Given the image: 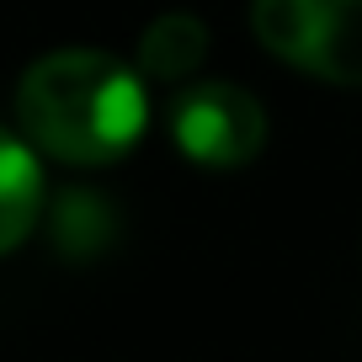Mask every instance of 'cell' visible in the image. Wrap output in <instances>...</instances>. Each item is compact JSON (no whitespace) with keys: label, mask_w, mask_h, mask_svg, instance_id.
<instances>
[{"label":"cell","mask_w":362,"mask_h":362,"mask_svg":"<svg viewBox=\"0 0 362 362\" xmlns=\"http://www.w3.org/2000/svg\"><path fill=\"white\" fill-rule=\"evenodd\" d=\"M261 48L330 86H362V0H250Z\"/></svg>","instance_id":"cell-2"},{"label":"cell","mask_w":362,"mask_h":362,"mask_svg":"<svg viewBox=\"0 0 362 362\" xmlns=\"http://www.w3.org/2000/svg\"><path fill=\"white\" fill-rule=\"evenodd\" d=\"M16 117L27 139L69 165H107L144 134V80L112 54L59 48L43 54L16 86Z\"/></svg>","instance_id":"cell-1"},{"label":"cell","mask_w":362,"mask_h":362,"mask_svg":"<svg viewBox=\"0 0 362 362\" xmlns=\"http://www.w3.org/2000/svg\"><path fill=\"white\" fill-rule=\"evenodd\" d=\"M208 59V27L187 11H165L139 37V69L149 80H187Z\"/></svg>","instance_id":"cell-5"},{"label":"cell","mask_w":362,"mask_h":362,"mask_svg":"<svg viewBox=\"0 0 362 362\" xmlns=\"http://www.w3.org/2000/svg\"><path fill=\"white\" fill-rule=\"evenodd\" d=\"M37 208H43V170L11 128H0V256L27 240Z\"/></svg>","instance_id":"cell-4"},{"label":"cell","mask_w":362,"mask_h":362,"mask_svg":"<svg viewBox=\"0 0 362 362\" xmlns=\"http://www.w3.org/2000/svg\"><path fill=\"white\" fill-rule=\"evenodd\" d=\"M170 139L192 165H245L267 144V112L240 86H192L170 107Z\"/></svg>","instance_id":"cell-3"}]
</instances>
